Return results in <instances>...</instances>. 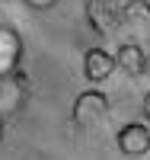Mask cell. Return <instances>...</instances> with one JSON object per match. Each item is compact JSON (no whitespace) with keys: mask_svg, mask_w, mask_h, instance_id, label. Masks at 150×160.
Here are the masks:
<instances>
[{"mask_svg":"<svg viewBox=\"0 0 150 160\" xmlns=\"http://www.w3.org/2000/svg\"><path fill=\"white\" fill-rule=\"evenodd\" d=\"M144 118H147V122H150V93H147V96H144Z\"/></svg>","mask_w":150,"mask_h":160,"instance_id":"9","label":"cell"},{"mask_svg":"<svg viewBox=\"0 0 150 160\" xmlns=\"http://www.w3.org/2000/svg\"><path fill=\"white\" fill-rule=\"evenodd\" d=\"M86 19L96 32H115L125 22V3H118V0H86Z\"/></svg>","mask_w":150,"mask_h":160,"instance_id":"2","label":"cell"},{"mask_svg":"<svg viewBox=\"0 0 150 160\" xmlns=\"http://www.w3.org/2000/svg\"><path fill=\"white\" fill-rule=\"evenodd\" d=\"M115 55H109L105 48H90L83 55V74L90 83H102V80H109L115 74Z\"/></svg>","mask_w":150,"mask_h":160,"instance_id":"5","label":"cell"},{"mask_svg":"<svg viewBox=\"0 0 150 160\" xmlns=\"http://www.w3.org/2000/svg\"><path fill=\"white\" fill-rule=\"evenodd\" d=\"M147 74H150V55H147Z\"/></svg>","mask_w":150,"mask_h":160,"instance_id":"12","label":"cell"},{"mask_svg":"<svg viewBox=\"0 0 150 160\" xmlns=\"http://www.w3.org/2000/svg\"><path fill=\"white\" fill-rule=\"evenodd\" d=\"M26 3H29L32 10H51L54 3H58V0H26Z\"/></svg>","mask_w":150,"mask_h":160,"instance_id":"8","label":"cell"},{"mask_svg":"<svg viewBox=\"0 0 150 160\" xmlns=\"http://www.w3.org/2000/svg\"><path fill=\"white\" fill-rule=\"evenodd\" d=\"M105 115H109V96L102 90H83L74 99V122L80 128H93Z\"/></svg>","mask_w":150,"mask_h":160,"instance_id":"1","label":"cell"},{"mask_svg":"<svg viewBox=\"0 0 150 160\" xmlns=\"http://www.w3.org/2000/svg\"><path fill=\"white\" fill-rule=\"evenodd\" d=\"M7 80H10V77H0V99H3V90H10V87H7Z\"/></svg>","mask_w":150,"mask_h":160,"instance_id":"10","label":"cell"},{"mask_svg":"<svg viewBox=\"0 0 150 160\" xmlns=\"http://www.w3.org/2000/svg\"><path fill=\"white\" fill-rule=\"evenodd\" d=\"M118 151L121 154H128V157H141L150 151V125L144 122H128V125H121L118 128Z\"/></svg>","mask_w":150,"mask_h":160,"instance_id":"4","label":"cell"},{"mask_svg":"<svg viewBox=\"0 0 150 160\" xmlns=\"http://www.w3.org/2000/svg\"><path fill=\"white\" fill-rule=\"evenodd\" d=\"M125 22H131V26L150 22V0H128L125 3Z\"/></svg>","mask_w":150,"mask_h":160,"instance_id":"7","label":"cell"},{"mask_svg":"<svg viewBox=\"0 0 150 160\" xmlns=\"http://www.w3.org/2000/svg\"><path fill=\"white\" fill-rule=\"evenodd\" d=\"M0 138H3V115H0Z\"/></svg>","mask_w":150,"mask_h":160,"instance_id":"11","label":"cell"},{"mask_svg":"<svg viewBox=\"0 0 150 160\" xmlns=\"http://www.w3.org/2000/svg\"><path fill=\"white\" fill-rule=\"evenodd\" d=\"M22 61V35L13 26H0V77H13Z\"/></svg>","mask_w":150,"mask_h":160,"instance_id":"3","label":"cell"},{"mask_svg":"<svg viewBox=\"0 0 150 160\" xmlns=\"http://www.w3.org/2000/svg\"><path fill=\"white\" fill-rule=\"evenodd\" d=\"M115 64H118V68L125 71L128 77H144V74H147V55H144V48L134 45V42L118 45V51H115Z\"/></svg>","mask_w":150,"mask_h":160,"instance_id":"6","label":"cell"}]
</instances>
